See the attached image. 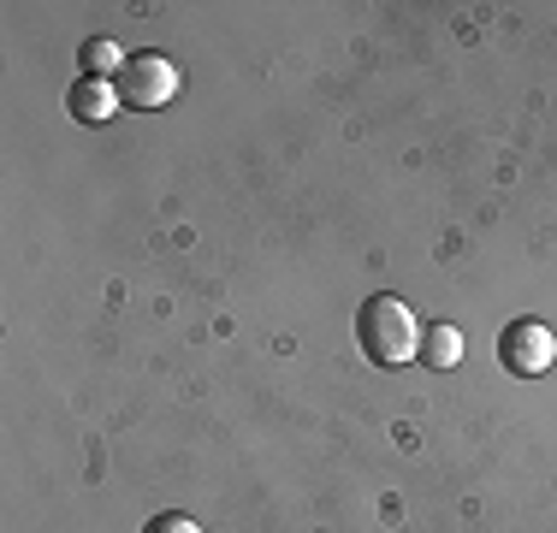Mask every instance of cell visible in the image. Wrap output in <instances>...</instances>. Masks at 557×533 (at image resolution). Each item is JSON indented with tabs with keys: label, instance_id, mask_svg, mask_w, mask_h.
Segmentation results:
<instances>
[{
	"label": "cell",
	"instance_id": "277c9868",
	"mask_svg": "<svg viewBox=\"0 0 557 533\" xmlns=\"http://www.w3.org/2000/svg\"><path fill=\"white\" fill-rule=\"evenodd\" d=\"M65 107H72L77 125H108V119H113L125 101H119V89H113V84H101V77H77L72 96H65Z\"/></svg>",
	"mask_w": 557,
	"mask_h": 533
},
{
	"label": "cell",
	"instance_id": "6da1fadb",
	"mask_svg": "<svg viewBox=\"0 0 557 533\" xmlns=\"http://www.w3.org/2000/svg\"><path fill=\"white\" fill-rule=\"evenodd\" d=\"M356 332H362L368 362H380V368H404L421 356V320L397 297H368V309L356 314Z\"/></svg>",
	"mask_w": 557,
	"mask_h": 533
},
{
	"label": "cell",
	"instance_id": "7a4b0ae2",
	"mask_svg": "<svg viewBox=\"0 0 557 533\" xmlns=\"http://www.w3.org/2000/svg\"><path fill=\"white\" fill-rule=\"evenodd\" d=\"M119 101L137 107V113H161V107L178 96V65L166 60V53H131L125 72L113 77Z\"/></svg>",
	"mask_w": 557,
	"mask_h": 533
},
{
	"label": "cell",
	"instance_id": "3957f363",
	"mask_svg": "<svg viewBox=\"0 0 557 533\" xmlns=\"http://www.w3.org/2000/svg\"><path fill=\"white\" fill-rule=\"evenodd\" d=\"M498 362L510 373H522V380H540V373L557 362V332L540 326V320H516L498 338Z\"/></svg>",
	"mask_w": 557,
	"mask_h": 533
},
{
	"label": "cell",
	"instance_id": "5b68a950",
	"mask_svg": "<svg viewBox=\"0 0 557 533\" xmlns=\"http://www.w3.org/2000/svg\"><path fill=\"white\" fill-rule=\"evenodd\" d=\"M421 362L428 368H457L462 362V332L457 326H428L421 332Z\"/></svg>",
	"mask_w": 557,
	"mask_h": 533
},
{
	"label": "cell",
	"instance_id": "8992f818",
	"mask_svg": "<svg viewBox=\"0 0 557 533\" xmlns=\"http://www.w3.org/2000/svg\"><path fill=\"white\" fill-rule=\"evenodd\" d=\"M77 60H84V72H89V77H101V84H108V77L125 72L131 53H119L113 42H101V36H96V42H84V53H77Z\"/></svg>",
	"mask_w": 557,
	"mask_h": 533
},
{
	"label": "cell",
	"instance_id": "52a82bcc",
	"mask_svg": "<svg viewBox=\"0 0 557 533\" xmlns=\"http://www.w3.org/2000/svg\"><path fill=\"white\" fill-rule=\"evenodd\" d=\"M143 533H202V528H196V522H190V516H178V510H166V516H154V522H149V528H143Z\"/></svg>",
	"mask_w": 557,
	"mask_h": 533
}]
</instances>
